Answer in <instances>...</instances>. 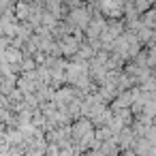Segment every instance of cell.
Masks as SVG:
<instances>
[{
  "label": "cell",
  "instance_id": "6da1fadb",
  "mask_svg": "<svg viewBox=\"0 0 156 156\" xmlns=\"http://www.w3.org/2000/svg\"><path fill=\"white\" fill-rule=\"evenodd\" d=\"M71 133H73V139L81 143V145H79L81 150H86L83 143H88V141H92V139L96 137L94 130H92V122H90V120H79V122H75V126L71 128Z\"/></svg>",
  "mask_w": 156,
  "mask_h": 156
},
{
  "label": "cell",
  "instance_id": "7a4b0ae2",
  "mask_svg": "<svg viewBox=\"0 0 156 156\" xmlns=\"http://www.w3.org/2000/svg\"><path fill=\"white\" fill-rule=\"evenodd\" d=\"M69 20H71V24H75L77 28H88V24H90V13H88L86 9H73L71 15H69Z\"/></svg>",
  "mask_w": 156,
  "mask_h": 156
},
{
  "label": "cell",
  "instance_id": "3957f363",
  "mask_svg": "<svg viewBox=\"0 0 156 156\" xmlns=\"http://www.w3.org/2000/svg\"><path fill=\"white\" fill-rule=\"evenodd\" d=\"M105 28H107V26H105V22H103L101 17H96V20H92V22L88 24L86 32H88V37H90V39H94V37H98Z\"/></svg>",
  "mask_w": 156,
  "mask_h": 156
},
{
  "label": "cell",
  "instance_id": "277c9868",
  "mask_svg": "<svg viewBox=\"0 0 156 156\" xmlns=\"http://www.w3.org/2000/svg\"><path fill=\"white\" fill-rule=\"evenodd\" d=\"M30 13H32V7H28L26 2H17V7H15V17L17 20H28Z\"/></svg>",
  "mask_w": 156,
  "mask_h": 156
},
{
  "label": "cell",
  "instance_id": "5b68a950",
  "mask_svg": "<svg viewBox=\"0 0 156 156\" xmlns=\"http://www.w3.org/2000/svg\"><path fill=\"white\" fill-rule=\"evenodd\" d=\"M154 128H156V118H154Z\"/></svg>",
  "mask_w": 156,
  "mask_h": 156
}]
</instances>
